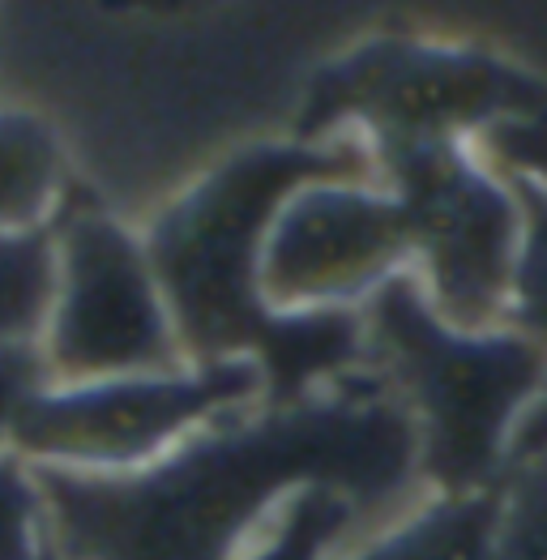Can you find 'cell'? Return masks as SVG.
Listing matches in <instances>:
<instances>
[{
  "label": "cell",
  "instance_id": "obj_1",
  "mask_svg": "<svg viewBox=\"0 0 547 560\" xmlns=\"http://www.w3.org/2000/svg\"><path fill=\"white\" fill-rule=\"evenodd\" d=\"M415 423L376 376L210 420L141 470L31 467L51 560H235L278 497L329 488L360 517L415 483Z\"/></svg>",
  "mask_w": 547,
  "mask_h": 560
},
{
  "label": "cell",
  "instance_id": "obj_2",
  "mask_svg": "<svg viewBox=\"0 0 547 560\" xmlns=\"http://www.w3.org/2000/svg\"><path fill=\"white\" fill-rule=\"evenodd\" d=\"M364 163L368 154L351 141L325 145L291 138L248 145L210 167L154 219L141 248L184 364H257L266 407H291L317 394L321 381H342L364 364L360 308L274 313L257 287L261 244L282 201L309 185H351Z\"/></svg>",
  "mask_w": 547,
  "mask_h": 560
},
{
  "label": "cell",
  "instance_id": "obj_3",
  "mask_svg": "<svg viewBox=\"0 0 547 560\" xmlns=\"http://www.w3.org/2000/svg\"><path fill=\"white\" fill-rule=\"evenodd\" d=\"M368 360L407 407L419 441L415 475L441 497L497 488L517 416L547 389V351L513 329L445 326L410 275H394L368 295Z\"/></svg>",
  "mask_w": 547,
  "mask_h": 560
},
{
  "label": "cell",
  "instance_id": "obj_4",
  "mask_svg": "<svg viewBox=\"0 0 547 560\" xmlns=\"http://www.w3.org/2000/svg\"><path fill=\"white\" fill-rule=\"evenodd\" d=\"M535 116H547V82L531 69L479 47L376 35L313 73L295 141H321L351 120L372 141H457Z\"/></svg>",
  "mask_w": 547,
  "mask_h": 560
},
{
  "label": "cell",
  "instance_id": "obj_5",
  "mask_svg": "<svg viewBox=\"0 0 547 560\" xmlns=\"http://www.w3.org/2000/svg\"><path fill=\"white\" fill-rule=\"evenodd\" d=\"M403 210L428 304L445 326L497 329L522 244V210L504 176L484 172L462 141H372Z\"/></svg>",
  "mask_w": 547,
  "mask_h": 560
},
{
  "label": "cell",
  "instance_id": "obj_6",
  "mask_svg": "<svg viewBox=\"0 0 547 560\" xmlns=\"http://www.w3.org/2000/svg\"><path fill=\"white\" fill-rule=\"evenodd\" d=\"M266 381L248 360L154 376H116L35 394L13 423L18 458L69 470H133L197 428L261 398Z\"/></svg>",
  "mask_w": 547,
  "mask_h": 560
},
{
  "label": "cell",
  "instance_id": "obj_7",
  "mask_svg": "<svg viewBox=\"0 0 547 560\" xmlns=\"http://www.w3.org/2000/svg\"><path fill=\"white\" fill-rule=\"evenodd\" d=\"M56 304L44 364L73 385L181 373L184 355L146 248L103 210H69L56 228Z\"/></svg>",
  "mask_w": 547,
  "mask_h": 560
},
{
  "label": "cell",
  "instance_id": "obj_8",
  "mask_svg": "<svg viewBox=\"0 0 547 560\" xmlns=\"http://www.w3.org/2000/svg\"><path fill=\"white\" fill-rule=\"evenodd\" d=\"M407 257V223L389 192L309 185L274 214L257 287L274 313L356 308V300L403 275Z\"/></svg>",
  "mask_w": 547,
  "mask_h": 560
},
{
  "label": "cell",
  "instance_id": "obj_9",
  "mask_svg": "<svg viewBox=\"0 0 547 560\" xmlns=\"http://www.w3.org/2000/svg\"><path fill=\"white\" fill-rule=\"evenodd\" d=\"M501 483L475 497H441L347 560H492Z\"/></svg>",
  "mask_w": 547,
  "mask_h": 560
},
{
  "label": "cell",
  "instance_id": "obj_10",
  "mask_svg": "<svg viewBox=\"0 0 547 560\" xmlns=\"http://www.w3.org/2000/svg\"><path fill=\"white\" fill-rule=\"evenodd\" d=\"M65 150L31 112H0V232L44 228L60 197Z\"/></svg>",
  "mask_w": 547,
  "mask_h": 560
},
{
  "label": "cell",
  "instance_id": "obj_11",
  "mask_svg": "<svg viewBox=\"0 0 547 560\" xmlns=\"http://www.w3.org/2000/svg\"><path fill=\"white\" fill-rule=\"evenodd\" d=\"M56 228L0 232V342H35L56 304Z\"/></svg>",
  "mask_w": 547,
  "mask_h": 560
},
{
  "label": "cell",
  "instance_id": "obj_12",
  "mask_svg": "<svg viewBox=\"0 0 547 560\" xmlns=\"http://www.w3.org/2000/svg\"><path fill=\"white\" fill-rule=\"evenodd\" d=\"M501 176L522 210V244H517V266H513L501 322L547 351V188L513 172H501Z\"/></svg>",
  "mask_w": 547,
  "mask_h": 560
},
{
  "label": "cell",
  "instance_id": "obj_13",
  "mask_svg": "<svg viewBox=\"0 0 547 560\" xmlns=\"http://www.w3.org/2000/svg\"><path fill=\"white\" fill-rule=\"evenodd\" d=\"M492 560H547V454L501 475Z\"/></svg>",
  "mask_w": 547,
  "mask_h": 560
},
{
  "label": "cell",
  "instance_id": "obj_14",
  "mask_svg": "<svg viewBox=\"0 0 547 560\" xmlns=\"http://www.w3.org/2000/svg\"><path fill=\"white\" fill-rule=\"evenodd\" d=\"M356 505L329 488H304L287 501L274 535L248 560H325V548L356 522Z\"/></svg>",
  "mask_w": 547,
  "mask_h": 560
},
{
  "label": "cell",
  "instance_id": "obj_15",
  "mask_svg": "<svg viewBox=\"0 0 547 560\" xmlns=\"http://www.w3.org/2000/svg\"><path fill=\"white\" fill-rule=\"evenodd\" d=\"M39 526H44V497L35 470L18 454H0V560H44Z\"/></svg>",
  "mask_w": 547,
  "mask_h": 560
},
{
  "label": "cell",
  "instance_id": "obj_16",
  "mask_svg": "<svg viewBox=\"0 0 547 560\" xmlns=\"http://www.w3.org/2000/svg\"><path fill=\"white\" fill-rule=\"evenodd\" d=\"M44 351L35 342H0V441L13 432L22 407L47 389Z\"/></svg>",
  "mask_w": 547,
  "mask_h": 560
},
{
  "label": "cell",
  "instance_id": "obj_17",
  "mask_svg": "<svg viewBox=\"0 0 547 560\" xmlns=\"http://www.w3.org/2000/svg\"><path fill=\"white\" fill-rule=\"evenodd\" d=\"M488 154L501 163L504 172L526 176L539 188H547V116L535 120H504L484 133Z\"/></svg>",
  "mask_w": 547,
  "mask_h": 560
}]
</instances>
